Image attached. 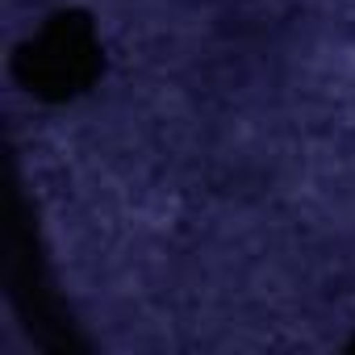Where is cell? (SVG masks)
I'll return each mask as SVG.
<instances>
[{"mask_svg":"<svg viewBox=\"0 0 355 355\" xmlns=\"http://www.w3.org/2000/svg\"><path fill=\"white\" fill-rule=\"evenodd\" d=\"M105 46L88 17L55 13L38 30H30L13 55V71L21 88L38 101H71L92 88L101 76Z\"/></svg>","mask_w":355,"mask_h":355,"instance_id":"obj_1","label":"cell"}]
</instances>
